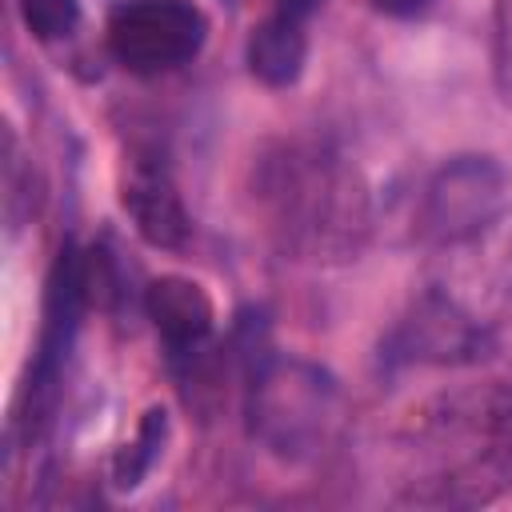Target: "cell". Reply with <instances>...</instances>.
<instances>
[{
	"mask_svg": "<svg viewBox=\"0 0 512 512\" xmlns=\"http://www.w3.org/2000/svg\"><path fill=\"white\" fill-rule=\"evenodd\" d=\"M84 300H88L84 256L72 244H64L56 264H52V276H48L44 332H40L36 364H32V376H28V424L32 428L44 424L52 404H56V384H60V372H64V360H68V348H72Z\"/></svg>",
	"mask_w": 512,
	"mask_h": 512,
	"instance_id": "obj_4",
	"label": "cell"
},
{
	"mask_svg": "<svg viewBox=\"0 0 512 512\" xmlns=\"http://www.w3.org/2000/svg\"><path fill=\"white\" fill-rule=\"evenodd\" d=\"M496 88L512 108V0H496Z\"/></svg>",
	"mask_w": 512,
	"mask_h": 512,
	"instance_id": "obj_11",
	"label": "cell"
},
{
	"mask_svg": "<svg viewBox=\"0 0 512 512\" xmlns=\"http://www.w3.org/2000/svg\"><path fill=\"white\" fill-rule=\"evenodd\" d=\"M376 4V12H384V16H420L432 0H372Z\"/></svg>",
	"mask_w": 512,
	"mask_h": 512,
	"instance_id": "obj_12",
	"label": "cell"
},
{
	"mask_svg": "<svg viewBox=\"0 0 512 512\" xmlns=\"http://www.w3.org/2000/svg\"><path fill=\"white\" fill-rule=\"evenodd\" d=\"M208 36V16L192 0H124L108 16L112 56L140 76L188 64Z\"/></svg>",
	"mask_w": 512,
	"mask_h": 512,
	"instance_id": "obj_3",
	"label": "cell"
},
{
	"mask_svg": "<svg viewBox=\"0 0 512 512\" xmlns=\"http://www.w3.org/2000/svg\"><path fill=\"white\" fill-rule=\"evenodd\" d=\"M488 348V328L440 292H424L388 336V360L400 364H476Z\"/></svg>",
	"mask_w": 512,
	"mask_h": 512,
	"instance_id": "obj_5",
	"label": "cell"
},
{
	"mask_svg": "<svg viewBox=\"0 0 512 512\" xmlns=\"http://www.w3.org/2000/svg\"><path fill=\"white\" fill-rule=\"evenodd\" d=\"M20 16L36 40H64L80 24V0H20Z\"/></svg>",
	"mask_w": 512,
	"mask_h": 512,
	"instance_id": "obj_10",
	"label": "cell"
},
{
	"mask_svg": "<svg viewBox=\"0 0 512 512\" xmlns=\"http://www.w3.org/2000/svg\"><path fill=\"white\" fill-rule=\"evenodd\" d=\"M248 72L268 84V88H288L300 80L304 60H308V36H304V20L272 12L264 16L252 32H248V48H244Z\"/></svg>",
	"mask_w": 512,
	"mask_h": 512,
	"instance_id": "obj_8",
	"label": "cell"
},
{
	"mask_svg": "<svg viewBox=\"0 0 512 512\" xmlns=\"http://www.w3.org/2000/svg\"><path fill=\"white\" fill-rule=\"evenodd\" d=\"M164 444H168V412L164 408H148L144 420H140V428H136V436L112 460V484L124 488V492H132L152 472V464L160 460Z\"/></svg>",
	"mask_w": 512,
	"mask_h": 512,
	"instance_id": "obj_9",
	"label": "cell"
},
{
	"mask_svg": "<svg viewBox=\"0 0 512 512\" xmlns=\"http://www.w3.org/2000/svg\"><path fill=\"white\" fill-rule=\"evenodd\" d=\"M144 308H148V320L156 324V336L164 340V352L172 364L192 360L212 336V320H216L212 300L188 276L152 280L144 292Z\"/></svg>",
	"mask_w": 512,
	"mask_h": 512,
	"instance_id": "obj_6",
	"label": "cell"
},
{
	"mask_svg": "<svg viewBox=\"0 0 512 512\" xmlns=\"http://www.w3.org/2000/svg\"><path fill=\"white\" fill-rule=\"evenodd\" d=\"M120 204L132 216L136 232L152 248H184L188 244L192 220H188V208H184L176 184L168 180V172H160L152 164H136L132 176L124 180Z\"/></svg>",
	"mask_w": 512,
	"mask_h": 512,
	"instance_id": "obj_7",
	"label": "cell"
},
{
	"mask_svg": "<svg viewBox=\"0 0 512 512\" xmlns=\"http://www.w3.org/2000/svg\"><path fill=\"white\" fill-rule=\"evenodd\" d=\"M332 400H336L332 380L312 364L272 360V356L248 364L252 436H260L280 456H300L320 440Z\"/></svg>",
	"mask_w": 512,
	"mask_h": 512,
	"instance_id": "obj_1",
	"label": "cell"
},
{
	"mask_svg": "<svg viewBox=\"0 0 512 512\" xmlns=\"http://www.w3.org/2000/svg\"><path fill=\"white\" fill-rule=\"evenodd\" d=\"M320 4H324V0H276V12L296 16V20H308V16H312Z\"/></svg>",
	"mask_w": 512,
	"mask_h": 512,
	"instance_id": "obj_13",
	"label": "cell"
},
{
	"mask_svg": "<svg viewBox=\"0 0 512 512\" xmlns=\"http://www.w3.org/2000/svg\"><path fill=\"white\" fill-rule=\"evenodd\" d=\"M508 208V176L492 156H452L420 200V236L452 248L480 240Z\"/></svg>",
	"mask_w": 512,
	"mask_h": 512,
	"instance_id": "obj_2",
	"label": "cell"
}]
</instances>
